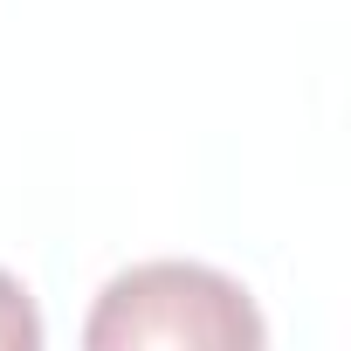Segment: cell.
I'll return each instance as SVG.
<instances>
[{"instance_id": "obj_1", "label": "cell", "mask_w": 351, "mask_h": 351, "mask_svg": "<svg viewBox=\"0 0 351 351\" xmlns=\"http://www.w3.org/2000/svg\"><path fill=\"white\" fill-rule=\"evenodd\" d=\"M262 317L248 303V289L221 269L200 262H145L124 269L104 296L97 317L83 324L90 351H145V344H172V351H262Z\"/></svg>"}, {"instance_id": "obj_2", "label": "cell", "mask_w": 351, "mask_h": 351, "mask_svg": "<svg viewBox=\"0 0 351 351\" xmlns=\"http://www.w3.org/2000/svg\"><path fill=\"white\" fill-rule=\"evenodd\" d=\"M42 344V317L28 303V289L0 269V351H35Z\"/></svg>"}]
</instances>
